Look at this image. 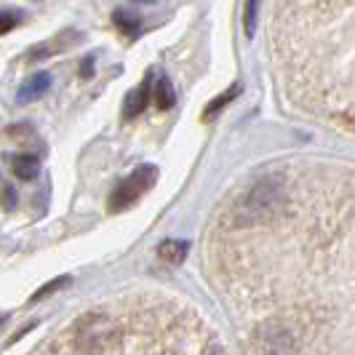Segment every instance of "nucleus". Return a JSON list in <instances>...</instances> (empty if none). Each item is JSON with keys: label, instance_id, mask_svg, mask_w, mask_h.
<instances>
[{"label": "nucleus", "instance_id": "f257e3e1", "mask_svg": "<svg viewBox=\"0 0 355 355\" xmlns=\"http://www.w3.org/2000/svg\"><path fill=\"white\" fill-rule=\"evenodd\" d=\"M286 203H288V193L281 179H259L232 203L227 219L232 227H259L272 222L286 209Z\"/></svg>", "mask_w": 355, "mask_h": 355}, {"label": "nucleus", "instance_id": "f03ea898", "mask_svg": "<svg viewBox=\"0 0 355 355\" xmlns=\"http://www.w3.org/2000/svg\"><path fill=\"white\" fill-rule=\"evenodd\" d=\"M118 334L121 331L115 318H110L102 310H91L75 323L72 339H75L78 355H105L115 345Z\"/></svg>", "mask_w": 355, "mask_h": 355}, {"label": "nucleus", "instance_id": "7ed1b4c3", "mask_svg": "<svg viewBox=\"0 0 355 355\" xmlns=\"http://www.w3.org/2000/svg\"><path fill=\"white\" fill-rule=\"evenodd\" d=\"M251 353L254 355H294L297 337L294 329L284 320H267L251 331Z\"/></svg>", "mask_w": 355, "mask_h": 355}, {"label": "nucleus", "instance_id": "20e7f679", "mask_svg": "<svg viewBox=\"0 0 355 355\" xmlns=\"http://www.w3.org/2000/svg\"><path fill=\"white\" fill-rule=\"evenodd\" d=\"M155 182H158V168H155V166H139V168H134V171L112 190V196H110V211L118 214V211H123V209H128V206L137 203Z\"/></svg>", "mask_w": 355, "mask_h": 355}, {"label": "nucleus", "instance_id": "39448f33", "mask_svg": "<svg viewBox=\"0 0 355 355\" xmlns=\"http://www.w3.org/2000/svg\"><path fill=\"white\" fill-rule=\"evenodd\" d=\"M153 80H155V70H150L144 75V80L137 86V89H131L125 94L123 99V121H134L137 115H142L147 105H150V99H153Z\"/></svg>", "mask_w": 355, "mask_h": 355}, {"label": "nucleus", "instance_id": "423d86ee", "mask_svg": "<svg viewBox=\"0 0 355 355\" xmlns=\"http://www.w3.org/2000/svg\"><path fill=\"white\" fill-rule=\"evenodd\" d=\"M49 89H51V75H49V72H37V75L27 78V80L21 83V89L17 91V102L27 105V102H33V99H40Z\"/></svg>", "mask_w": 355, "mask_h": 355}, {"label": "nucleus", "instance_id": "0eeeda50", "mask_svg": "<svg viewBox=\"0 0 355 355\" xmlns=\"http://www.w3.org/2000/svg\"><path fill=\"white\" fill-rule=\"evenodd\" d=\"M78 40V33H62V35L51 37V40H46V43H40V46H35L33 51L27 53V59L30 62H35V59H49V56H53L56 51H64V49H70L72 43Z\"/></svg>", "mask_w": 355, "mask_h": 355}, {"label": "nucleus", "instance_id": "6e6552de", "mask_svg": "<svg viewBox=\"0 0 355 355\" xmlns=\"http://www.w3.org/2000/svg\"><path fill=\"white\" fill-rule=\"evenodd\" d=\"M187 251H190V243L187 241H177V238H168L158 246V257L166 262V265H182L187 259Z\"/></svg>", "mask_w": 355, "mask_h": 355}, {"label": "nucleus", "instance_id": "1a4fd4ad", "mask_svg": "<svg viewBox=\"0 0 355 355\" xmlns=\"http://www.w3.org/2000/svg\"><path fill=\"white\" fill-rule=\"evenodd\" d=\"M153 99H155L158 110H171V107L177 105V91H174L171 78L160 75V78L153 80Z\"/></svg>", "mask_w": 355, "mask_h": 355}, {"label": "nucleus", "instance_id": "9d476101", "mask_svg": "<svg viewBox=\"0 0 355 355\" xmlns=\"http://www.w3.org/2000/svg\"><path fill=\"white\" fill-rule=\"evenodd\" d=\"M112 21H115V27L128 37H139V33H142V19L137 17V14H131V11L118 8V11L112 14Z\"/></svg>", "mask_w": 355, "mask_h": 355}, {"label": "nucleus", "instance_id": "9b49d317", "mask_svg": "<svg viewBox=\"0 0 355 355\" xmlns=\"http://www.w3.org/2000/svg\"><path fill=\"white\" fill-rule=\"evenodd\" d=\"M11 171L17 174V179H24V182H30V179L37 177V171H40V163H37L35 155H17V158L11 160Z\"/></svg>", "mask_w": 355, "mask_h": 355}, {"label": "nucleus", "instance_id": "f8f14e48", "mask_svg": "<svg viewBox=\"0 0 355 355\" xmlns=\"http://www.w3.org/2000/svg\"><path fill=\"white\" fill-rule=\"evenodd\" d=\"M238 94H241V86H238V83H235V86H232L230 91H225V94H219V96L214 99L211 105H209V107H206V110H203V121H209V118H214V115H216V112H219L222 107H225V105H230V102H232V99H235V96H238Z\"/></svg>", "mask_w": 355, "mask_h": 355}, {"label": "nucleus", "instance_id": "ddd939ff", "mask_svg": "<svg viewBox=\"0 0 355 355\" xmlns=\"http://www.w3.org/2000/svg\"><path fill=\"white\" fill-rule=\"evenodd\" d=\"M70 284V275H62V278H53L49 281L46 286H40L35 294L30 297V302H40V300H46V297H51L53 291H59V288H64V286Z\"/></svg>", "mask_w": 355, "mask_h": 355}, {"label": "nucleus", "instance_id": "4468645a", "mask_svg": "<svg viewBox=\"0 0 355 355\" xmlns=\"http://www.w3.org/2000/svg\"><path fill=\"white\" fill-rule=\"evenodd\" d=\"M257 17H259V0H246V8H243V30L246 35L257 33Z\"/></svg>", "mask_w": 355, "mask_h": 355}, {"label": "nucleus", "instance_id": "2eb2a0df", "mask_svg": "<svg viewBox=\"0 0 355 355\" xmlns=\"http://www.w3.org/2000/svg\"><path fill=\"white\" fill-rule=\"evenodd\" d=\"M21 11H0V35H6V33H11L14 27L21 24Z\"/></svg>", "mask_w": 355, "mask_h": 355}, {"label": "nucleus", "instance_id": "dca6fc26", "mask_svg": "<svg viewBox=\"0 0 355 355\" xmlns=\"http://www.w3.org/2000/svg\"><path fill=\"white\" fill-rule=\"evenodd\" d=\"M3 198H6V206H8V209H14V206H17V200H14V190H11V187H6Z\"/></svg>", "mask_w": 355, "mask_h": 355}, {"label": "nucleus", "instance_id": "f3484780", "mask_svg": "<svg viewBox=\"0 0 355 355\" xmlns=\"http://www.w3.org/2000/svg\"><path fill=\"white\" fill-rule=\"evenodd\" d=\"M203 355H225V353H222V347L211 345V347H206V350H203Z\"/></svg>", "mask_w": 355, "mask_h": 355}, {"label": "nucleus", "instance_id": "a211bd4d", "mask_svg": "<svg viewBox=\"0 0 355 355\" xmlns=\"http://www.w3.org/2000/svg\"><path fill=\"white\" fill-rule=\"evenodd\" d=\"M131 3H153V0H131Z\"/></svg>", "mask_w": 355, "mask_h": 355}, {"label": "nucleus", "instance_id": "6ab92c4d", "mask_svg": "<svg viewBox=\"0 0 355 355\" xmlns=\"http://www.w3.org/2000/svg\"><path fill=\"white\" fill-rule=\"evenodd\" d=\"M3 320H6V318H3V315H0V323H3Z\"/></svg>", "mask_w": 355, "mask_h": 355}]
</instances>
